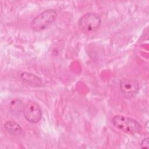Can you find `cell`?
Here are the masks:
<instances>
[{
  "label": "cell",
  "mask_w": 149,
  "mask_h": 149,
  "mask_svg": "<svg viewBox=\"0 0 149 149\" xmlns=\"http://www.w3.org/2000/svg\"><path fill=\"white\" fill-rule=\"evenodd\" d=\"M23 115L27 121L31 123L38 122L42 117L40 106L36 102L29 101L23 108Z\"/></svg>",
  "instance_id": "4"
},
{
  "label": "cell",
  "mask_w": 149,
  "mask_h": 149,
  "mask_svg": "<svg viewBox=\"0 0 149 149\" xmlns=\"http://www.w3.org/2000/svg\"><path fill=\"white\" fill-rule=\"evenodd\" d=\"M3 127L6 132L13 136H19L22 134L23 131L18 123L12 120L6 121L3 125Z\"/></svg>",
  "instance_id": "7"
},
{
  "label": "cell",
  "mask_w": 149,
  "mask_h": 149,
  "mask_svg": "<svg viewBox=\"0 0 149 149\" xmlns=\"http://www.w3.org/2000/svg\"><path fill=\"white\" fill-rule=\"evenodd\" d=\"M140 147L141 148H148L149 144H148V139L144 138L142 140L140 143Z\"/></svg>",
  "instance_id": "9"
},
{
  "label": "cell",
  "mask_w": 149,
  "mask_h": 149,
  "mask_svg": "<svg viewBox=\"0 0 149 149\" xmlns=\"http://www.w3.org/2000/svg\"><path fill=\"white\" fill-rule=\"evenodd\" d=\"M24 107V106L21 100L18 99L14 100L10 102L9 105L10 112L13 115H19L23 111Z\"/></svg>",
  "instance_id": "8"
},
{
  "label": "cell",
  "mask_w": 149,
  "mask_h": 149,
  "mask_svg": "<svg viewBox=\"0 0 149 149\" xmlns=\"http://www.w3.org/2000/svg\"><path fill=\"white\" fill-rule=\"evenodd\" d=\"M20 80L24 83L33 87H40L42 86V79L34 74L29 72H23L20 74Z\"/></svg>",
  "instance_id": "6"
},
{
  "label": "cell",
  "mask_w": 149,
  "mask_h": 149,
  "mask_svg": "<svg viewBox=\"0 0 149 149\" xmlns=\"http://www.w3.org/2000/svg\"><path fill=\"white\" fill-rule=\"evenodd\" d=\"M56 12L53 9L44 10L36 16L31 22V29L36 31H41L48 28L56 20Z\"/></svg>",
  "instance_id": "2"
},
{
  "label": "cell",
  "mask_w": 149,
  "mask_h": 149,
  "mask_svg": "<svg viewBox=\"0 0 149 149\" xmlns=\"http://www.w3.org/2000/svg\"><path fill=\"white\" fill-rule=\"evenodd\" d=\"M119 86L122 95L126 98L133 97L139 91L138 82L133 79H122L119 81Z\"/></svg>",
  "instance_id": "5"
},
{
  "label": "cell",
  "mask_w": 149,
  "mask_h": 149,
  "mask_svg": "<svg viewBox=\"0 0 149 149\" xmlns=\"http://www.w3.org/2000/svg\"><path fill=\"white\" fill-rule=\"evenodd\" d=\"M101 24V17L97 13L89 12L82 16L79 20V26L85 33H92L98 29Z\"/></svg>",
  "instance_id": "3"
},
{
  "label": "cell",
  "mask_w": 149,
  "mask_h": 149,
  "mask_svg": "<svg viewBox=\"0 0 149 149\" xmlns=\"http://www.w3.org/2000/svg\"><path fill=\"white\" fill-rule=\"evenodd\" d=\"M112 123L116 129L129 134H135L141 129L138 121L120 115L114 116L112 119Z\"/></svg>",
  "instance_id": "1"
}]
</instances>
